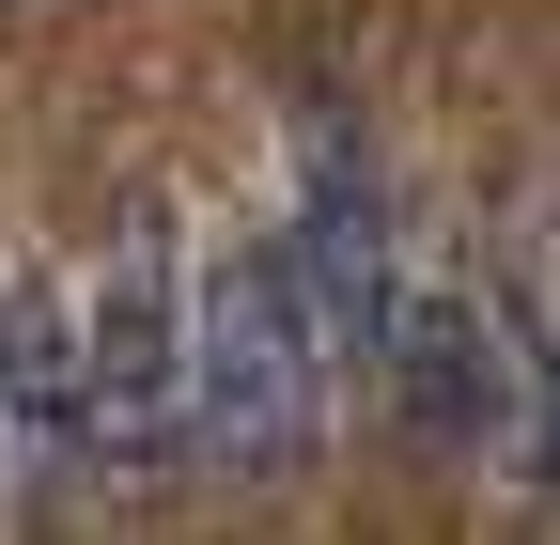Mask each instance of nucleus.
<instances>
[{
	"label": "nucleus",
	"instance_id": "obj_3",
	"mask_svg": "<svg viewBox=\"0 0 560 545\" xmlns=\"http://www.w3.org/2000/svg\"><path fill=\"white\" fill-rule=\"evenodd\" d=\"M280 265H296V297H312V344L327 374H374L389 344V312H405V202L374 172V141L342 109L296 125V202H280Z\"/></svg>",
	"mask_w": 560,
	"mask_h": 545
},
{
	"label": "nucleus",
	"instance_id": "obj_5",
	"mask_svg": "<svg viewBox=\"0 0 560 545\" xmlns=\"http://www.w3.org/2000/svg\"><path fill=\"white\" fill-rule=\"evenodd\" d=\"M0 437H16V467L47 499L94 484V452H79V281L62 265H16L0 281Z\"/></svg>",
	"mask_w": 560,
	"mask_h": 545
},
{
	"label": "nucleus",
	"instance_id": "obj_2",
	"mask_svg": "<svg viewBox=\"0 0 560 545\" xmlns=\"http://www.w3.org/2000/svg\"><path fill=\"white\" fill-rule=\"evenodd\" d=\"M79 452H94V484H172L187 467V234H172V202H125V234L79 297Z\"/></svg>",
	"mask_w": 560,
	"mask_h": 545
},
{
	"label": "nucleus",
	"instance_id": "obj_1",
	"mask_svg": "<svg viewBox=\"0 0 560 545\" xmlns=\"http://www.w3.org/2000/svg\"><path fill=\"white\" fill-rule=\"evenodd\" d=\"M312 421H327L312 297H296V265H280V234H234L219 265H187V467L280 484V467L312 452Z\"/></svg>",
	"mask_w": 560,
	"mask_h": 545
},
{
	"label": "nucleus",
	"instance_id": "obj_4",
	"mask_svg": "<svg viewBox=\"0 0 560 545\" xmlns=\"http://www.w3.org/2000/svg\"><path fill=\"white\" fill-rule=\"evenodd\" d=\"M374 390L405 405V437H420V452H452V467H482V452H529V437H545V421H529L545 359L499 327V297H467V281H436V297L405 281L389 344H374Z\"/></svg>",
	"mask_w": 560,
	"mask_h": 545
}]
</instances>
